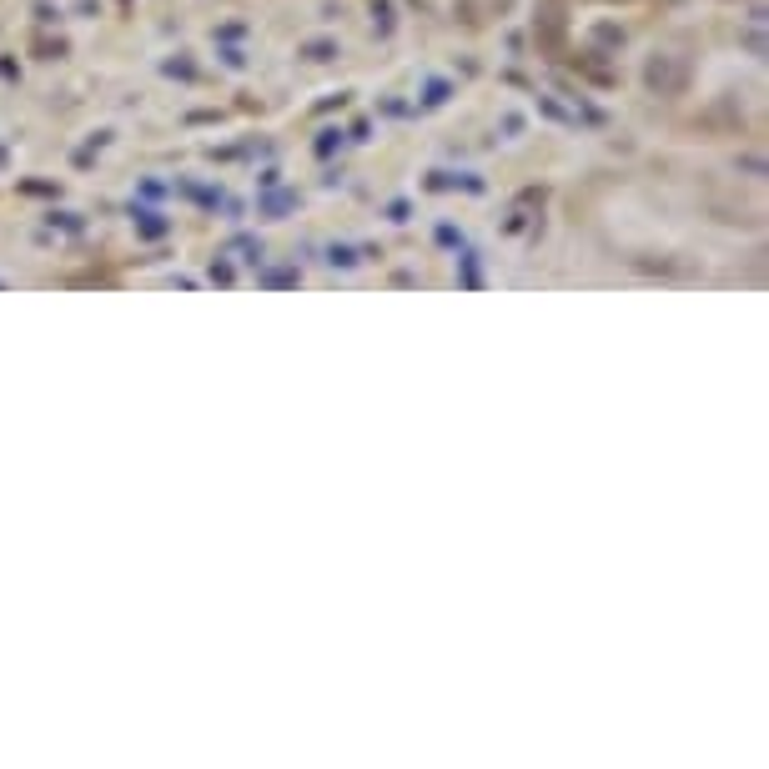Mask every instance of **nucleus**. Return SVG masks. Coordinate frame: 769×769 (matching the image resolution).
Instances as JSON below:
<instances>
[{"instance_id":"1","label":"nucleus","mask_w":769,"mask_h":769,"mask_svg":"<svg viewBox=\"0 0 769 769\" xmlns=\"http://www.w3.org/2000/svg\"><path fill=\"white\" fill-rule=\"evenodd\" d=\"M644 81H649L654 91H679L684 86V71H674L664 56H654V61H649V71H644Z\"/></svg>"},{"instance_id":"2","label":"nucleus","mask_w":769,"mask_h":769,"mask_svg":"<svg viewBox=\"0 0 769 769\" xmlns=\"http://www.w3.org/2000/svg\"><path fill=\"white\" fill-rule=\"evenodd\" d=\"M307 56H312V61H327V56H333V46H327V40H317V46H307Z\"/></svg>"}]
</instances>
